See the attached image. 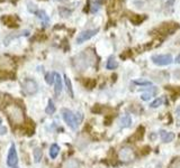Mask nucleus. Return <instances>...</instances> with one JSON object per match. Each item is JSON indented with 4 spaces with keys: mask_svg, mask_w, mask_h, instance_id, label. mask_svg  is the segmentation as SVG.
Listing matches in <instances>:
<instances>
[{
    "mask_svg": "<svg viewBox=\"0 0 180 168\" xmlns=\"http://www.w3.org/2000/svg\"><path fill=\"white\" fill-rule=\"evenodd\" d=\"M1 22L5 24L6 26L8 27H17L18 26V22H19V19L17 17L12 16H8V15H5V16L1 18Z\"/></svg>",
    "mask_w": 180,
    "mask_h": 168,
    "instance_id": "nucleus-11",
    "label": "nucleus"
},
{
    "mask_svg": "<svg viewBox=\"0 0 180 168\" xmlns=\"http://www.w3.org/2000/svg\"><path fill=\"white\" fill-rule=\"evenodd\" d=\"M174 1H176V0H169L168 2L165 4V7H167V8H170V6H171V5H173V4H174Z\"/></svg>",
    "mask_w": 180,
    "mask_h": 168,
    "instance_id": "nucleus-33",
    "label": "nucleus"
},
{
    "mask_svg": "<svg viewBox=\"0 0 180 168\" xmlns=\"http://www.w3.org/2000/svg\"><path fill=\"white\" fill-rule=\"evenodd\" d=\"M54 111H55V106H54L53 101L49 100V103H47V106H46V109H45V112H46L47 114H52V113H54Z\"/></svg>",
    "mask_w": 180,
    "mask_h": 168,
    "instance_id": "nucleus-23",
    "label": "nucleus"
},
{
    "mask_svg": "<svg viewBox=\"0 0 180 168\" xmlns=\"http://www.w3.org/2000/svg\"><path fill=\"white\" fill-rule=\"evenodd\" d=\"M35 14H36V16L38 17L39 19L43 22L44 26H47V24H49V22H50V18H49V16L46 15V12H45L44 10H37Z\"/></svg>",
    "mask_w": 180,
    "mask_h": 168,
    "instance_id": "nucleus-17",
    "label": "nucleus"
},
{
    "mask_svg": "<svg viewBox=\"0 0 180 168\" xmlns=\"http://www.w3.org/2000/svg\"><path fill=\"white\" fill-rule=\"evenodd\" d=\"M99 8H100V2H99V0L94 1L92 5H91V11H92V12H97V11L99 10Z\"/></svg>",
    "mask_w": 180,
    "mask_h": 168,
    "instance_id": "nucleus-29",
    "label": "nucleus"
},
{
    "mask_svg": "<svg viewBox=\"0 0 180 168\" xmlns=\"http://www.w3.org/2000/svg\"><path fill=\"white\" fill-rule=\"evenodd\" d=\"M176 63H177V64H180V54L178 56H177V57H176Z\"/></svg>",
    "mask_w": 180,
    "mask_h": 168,
    "instance_id": "nucleus-35",
    "label": "nucleus"
},
{
    "mask_svg": "<svg viewBox=\"0 0 180 168\" xmlns=\"http://www.w3.org/2000/svg\"><path fill=\"white\" fill-rule=\"evenodd\" d=\"M174 76L180 78V70H178V71H176V72H174Z\"/></svg>",
    "mask_w": 180,
    "mask_h": 168,
    "instance_id": "nucleus-34",
    "label": "nucleus"
},
{
    "mask_svg": "<svg viewBox=\"0 0 180 168\" xmlns=\"http://www.w3.org/2000/svg\"><path fill=\"white\" fill-rule=\"evenodd\" d=\"M60 14H61L62 17H68V16H70L71 10H68L65 8H60Z\"/></svg>",
    "mask_w": 180,
    "mask_h": 168,
    "instance_id": "nucleus-30",
    "label": "nucleus"
},
{
    "mask_svg": "<svg viewBox=\"0 0 180 168\" xmlns=\"http://www.w3.org/2000/svg\"><path fill=\"white\" fill-rule=\"evenodd\" d=\"M143 136H144V128L143 127H140V128L136 130V132H135L132 137H131V140H141L143 138Z\"/></svg>",
    "mask_w": 180,
    "mask_h": 168,
    "instance_id": "nucleus-20",
    "label": "nucleus"
},
{
    "mask_svg": "<svg viewBox=\"0 0 180 168\" xmlns=\"http://www.w3.org/2000/svg\"><path fill=\"white\" fill-rule=\"evenodd\" d=\"M62 168H80L78 160L75 159H68L67 162H63Z\"/></svg>",
    "mask_w": 180,
    "mask_h": 168,
    "instance_id": "nucleus-16",
    "label": "nucleus"
},
{
    "mask_svg": "<svg viewBox=\"0 0 180 168\" xmlns=\"http://www.w3.org/2000/svg\"><path fill=\"white\" fill-rule=\"evenodd\" d=\"M83 85L87 89H94L96 86V81L92 78H84L83 80Z\"/></svg>",
    "mask_w": 180,
    "mask_h": 168,
    "instance_id": "nucleus-22",
    "label": "nucleus"
},
{
    "mask_svg": "<svg viewBox=\"0 0 180 168\" xmlns=\"http://www.w3.org/2000/svg\"><path fill=\"white\" fill-rule=\"evenodd\" d=\"M61 113H62L63 120L65 121V123H67L70 128L72 129V130L78 129L80 120L78 119V116H77V114H74V113H73L71 110H69V109H62Z\"/></svg>",
    "mask_w": 180,
    "mask_h": 168,
    "instance_id": "nucleus-2",
    "label": "nucleus"
},
{
    "mask_svg": "<svg viewBox=\"0 0 180 168\" xmlns=\"http://www.w3.org/2000/svg\"><path fill=\"white\" fill-rule=\"evenodd\" d=\"M42 156H43V152H42V150H41L39 148H36V149L34 150V160H35V162H41Z\"/></svg>",
    "mask_w": 180,
    "mask_h": 168,
    "instance_id": "nucleus-24",
    "label": "nucleus"
},
{
    "mask_svg": "<svg viewBox=\"0 0 180 168\" xmlns=\"http://www.w3.org/2000/svg\"><path fill=\"white\" fill-rule=\"evenodd\" d=\"M18 164V156H17V150L16 147L14 144H11L8 155H7V165L10 168L16 167V165Z\"/></svg>",
    "mask_w": 180,
    "mask_h": 168,
    "instance_id": "nucleus-7",
    "label": "nucleus"
},
{
    "mask_svg": "<svg viewBox=\"0 0 180 168\" xmlns=\"http://www.w3.org/2000/svg\"><path fill=\"white\" fill-rule=\"evenodd\" d=\"M134 84H137V85H143V86H151L152 85V82L151 81H147L145 78H140V80H135L134 81Z\"/></svg>",
    "mask_w": 180,
    "mask_h": 168,
    "instance_id": "nucleus-25",
    "label": "nucleus"
},
{
    "mask_svg": "<svg viewBox=\"0 0 180 168\" xmlns=\"http://www.w3.org/2000/svg\"><path fill=\"white\" fill-rule=\"evenodd\" d=\"M117 66H118L117 61L115 60V57H114V56H110V57L108 58L107 64H106L107 70H115V68H117Z\"/></svg>",
    "mask_w": 180,
    "mask_h": 168,
    "instance_id": "nucleus-18",
    "label": "nucleus"
},
{
    "mask_svg": "<svg viewBox=\"0 0 180 168\" xmlns=\"http://www.w3.org/2000/svg\"><path fill=\"white\" fill-rule=\"evenodd\" d=\"M55 80V73H46L45 75V81L47 84H53Z\"/></svg>",
    "mask_w": 180,
    "mask_h": 168,
    "instance_id": "nucleus-26",
    "label": "nucleus"
},
{
    "mask_svg": "<svg viewBox=\"0 0 180 168\" xmlns=\"http://www.w3.org/2000/svg\"><path fill=\"white\" fill-rule=\"evenodd\" d=\"M132 124V118L129 114H124L119 119V127L120 128H128Z\"/></svg>",
    "mask_w": 180,
    "mask_h": 168,
    "instance_id": "nucleus-13",
    "label": "nucleus"
},
{
    "mask_svg": "<svg viewBox=\"0 0 180 168\" xmlns=\"http://www.w3.org/2000/svg\"><path fill=\"white\" fill-rule=\"evenodd\" d=\"M169 168H180V158L179 159H176V160L170 165Z\"/></svg>",
    "mask_w": 180,
    "mask_h": 168,
    "instance_id": "nucleus-31",
    "label": "nucleus"
},
{
    "mask_svg": "<svg viewBox=\"0 0 180 168\" xmlns=\"http://www.w3.org/2000/svg\"><path fill=\"white\" fill-rule=\"evenodd\" d=\"M8 116L11 120L15 123H22V120H24V114H22V111L20 110V108L17 106H9L8 109Z\"/></svg>",
    "mask_w": 180,
    "mask_h": 168,
    "instance_id": "nucleus-5",
    "label": "nucleus"
},
{
    "mask_svg": "<svg viewBox=\"0 0 180 168\" xmlns=\"http://www.w3.org/2000/svg\"><path fill=\"white\" fill-rule=\"evenodd\" d=\"M158 92V90H155V91H152V92H146V93H143L142 94V96H141V99L143 101H149L150 99H151L153 95L155 94Z\"/></svg>",
    "mask_w": 180,
    "mask_h": 168,
    "instance_id": "nucleus-27",
    "label": "nucleus"
},
{
    "mask_svg": "<svg viewBox=\"0 0 180 168\" xmlns=\"http://www.w3.org/2000/svg\"><path fill=\"white\" fill-rule=\"evenodd\" d=\"M62 78H61V75L59 73H55V80H54V92H55L56 95H59L61 93L62 91Z\"/></svg>",
    "mask_w": 180,
    "mask_h": 168,
    "instance_id": "nucleus-12",
    "label": "nucleus"
},
{
    "mask_svg": "<svg viewBox=\"0 0 180 168\" xmlns=\"http://www.w3.org/2000/svg\"><path fill=\"white\" fill-rule=\"evenodd\" d=\"M145 19H146V16H144V15H131V16H129V20H131V22H132L133 25H135V26L142 24Z\"/></svg>",
    "mask_w": 180,
    "mask_h": 168,
    "instance_id": "nucleus-15",
    "label": "nucleus"
},
{
    "mask_svg": "<svg viewBox=\"0 0 180 168\" xmlns=\"http://www.w3.org/2000/svg\"><path fill=\"white\" fill-rule=\"evenodd\" d=\"M122 7H123V0H110L108 11L110 15H115L122 10Z\"/></svg>",
    "mask_w": 180,
    "mask_h": 168,
    "instance_id": "nucleus-10",
    "label": "nucleus"
},
{
    "mask_svg": "<svg viewBox=\"0 0 180 168\" xmlns=\"http://www.w3.org/2000/svg\"><path fill=\"white\" fill-rule=\"evenodd\" d=\"M131 54H132V53H131V50H125V52H124L123 54L120 55V57H122L123 60H125L126 57H128V56H131Z\"/></svg>",
    "mask_w": 180,
    "mask_h": 168,
    "instance_id": "nucleus-32",
    "label": "nucleus"
},
{
    "mask_svg": "<svg viewBox=\"0 0 180 168\" xmlns=\"http://www.w3.org/2000/svg\"><path fill=\"white\" fill-rule=\"evenodd\" d=\"M163 101H164L163 98H158V99H155V100L151 103V108H158V106H160L163 103Z\"/></svg>",
    "mask_w": 180,
    "mask_h": 168,
    "instance_id": "nucleus-28",
    "label": "nucleus"
},
{
    "mask_svg": "<svg viewBox=\"0 0 180 168\" xmlns=\"http://www.w3.org/2000/svg\"><path fill=\"white\" fill-rule=\"evenodd\" d=\"M90 60H91V55H88V50H86L73 58V65L78 71H82L90 65V63H91Z\"/></svg>",
    "mask_w": 180,
    "mask_h": 168,
    "instance_id": "nucleus-1",
    "label": "nucleus"
},
{
    "mask_svg": "<svg viewBox=\"0 0 180 168\" xmlns=\"http://www.w3.org/2000/svg\"><path fill=\"white\" fill-rule=\"evenodd\" d=\"M160 136L163 142H170L174 139V134L170 132V131H165V130H161L160 131Z\"/></svg>",
    "mask_w": 180,
    "mask_h": 168,
    "instance_id": "nucleus-14",
    "label": "nucleus"
},
{
    "mask_svg": "<svg viewBox=\"0 0 180 168\" xmlns=\"http://www.w3.org/2000/svg\"><path fill=\"white\" fill-rule=\"evenodd\" d=\"M64 82H65V86H67V90H68V93L70 94L71 98H73V90H72V84H71V81L70 78H68L67 75L64 76Z\"/></svg>",
    "mask_w": 180,
    "mask_h": 168,
    "instance_id": "nucleus-21",
    "label": "nucleus"
},
{
    "mask_svg": "<svg viewBox=\"0 0 180 168\" xmlns=\"http://www.w3.org/2000/svg\"><path fill=\"white\" fill-rule=\"evenodd\" d=\"M152 61L158 66H165L172 63V56L170 54H163V55H153Z\"/></svg>",
    "mask_w": 180,
    "mask_h": 168,
    "instance_id": "nucleus-6",
    "label": "nucleus"
},
{
    "mask_svg": "<svg viewBox=\"0 0 180 168\" xmlns=\"http://www.w3.org/2000/svg\"><path fill=\"white\" fill-rule=\"evenodd\" d=\"M0 124H1V119H0Z\"/></svg>",
    "mask_w": 180,
    "mask_h": 168,
    "instance_id": "nucleus-36",
    "label": "nucleus"
},
{
    "mask_svg": "<svg viewBox=\"0 0 180 168\" xmlns=\"http://www.w3.org/2000/svg\"><path fill=\"white\" fill-rule=\"evenodd\" d=\"M99 29L96 28V29H89V30H84L81 34H79V36L77 37V44H82L86 40L90 39L91 37H94L96 34H98Z\"/></svg>",
    "mask_w": 180,
    "mask_h": 168,
    "instance_id": "nucleus-9",
    "label": "nucleus"
},
{
    "mask_svg": "<svg viewBox=\"0 0 180 168\" xmlns=\"http://www.w3.org/2000/svg\"><path fill=\"white\" fill-rule=\"evenodd\" d=\"M59 152H60V147L56 144H53L50 148V157L52 159H55L57 155H59Z\"/></svg>",
    "mask_w": 180,
    "mask_h": 168,
    "instance_id": "nucleus-19",
    "label": "nucleus"
},
{
    "mask_svg": "<svg viewBox=\"0 0 180 168\" xmlns=\"http://www.w3.org/2000/svg\"><path fill=\"white\" fill-rule=\"evenodd\" d=\"M118 157L122 162H131L135 158V154L132 148L129 147H123L119 152H118Z\"/></svg>",
    "mask_w": 180,
    "mask_h": 168,
    "instance_id": "nucleus-8",
    "label": "nucleus"
},
{
    "mask_svg": "<svg viewBox=\"0 0 180 168\" xmlns=\"http://www.w3.org/2000/svg\"><path fill=\"white\" fill-rule=\"evenodd\" d=\"M178 29H179V24L170 22L161 24L155 30H157L158 33L163 34V35H171V34H173L174 32H177Z\"/></svg>",
    "mask_w": 180,
    "mask_h": 168,
    "instance_id": "nucleus-3",
    "label": "nucleus"
},
{
    "mask_svg": "<svg viewBox=\"0 0 180 168\" xmlns=\"http://www.w3.org/2000/svg\"><path fill=\"white\" fill-rule=\"evenodd\" d=\"M22 91L28 95H34L38 91V85H37V83H36L34 80H32V78L24 80L22 83Z\"/></svg>",
    "mask_w": 180,
    "mask_h": 168,
    "instance_id": "nucleus-4",
    "label": "nucleus"
}]
</instances>
